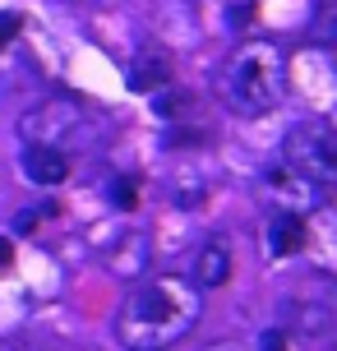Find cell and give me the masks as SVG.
<instances>
[{
    "label": "cell",
    "mask_w": 337,
    "mask_h": 351,
    "mask_svg": "<svg viewBox=\"0 0 337 351\" xmlns=\"http://www.w3.org/2000/svg\"><path fill=\"white\" fill-rule=\"evenodd\" d=\"M199 315H203V291L195 282L180 273H158L129 287L116 315V337L129 351H171L195 333Z\"/></svg>",
    "instance_id": "1"
},
{
    "label": "cell",
    "mask_w": 337,
    "mask_h": 351,
    "mask_svg": "<svg viewBox=\"0 0 337 351\" xmlns=\"http://www.w3.org/2000/svg\"><path fill=\"white\" fill-rule=\"evenodd\" d=\"M291 65L273 37H245L217 70V102L240 121H259L286 102Z\"/></svg>",
    "instance_id": "2"
},
{
    "label": "cell",
    "mask_w": 337,
    "mask_h": 351,
    "mask_svg": "<svg viewBox=\"0 0 337 351\" xmlns=\"http://www.w3.org/2000/svg\"><path fill=\"white\" fill-rule=\"evenodd\" d=\"M18 134H23V143H47V148H60V153L79 158V153L92 148L97 125H92V116L79 102H70V97H47L33 111H23Z\"/></svg>",
    "instance_id": "3"
},
{
    "label": "cell",
    "mask_w": 337,
    "mask_h": 351,
    "mask_svg": "<svg viewBox=\"0 0 337 351\" xmlns=\"http://www.w3.org/2000/svg\"><path fill=\"white\" fill-rule=\"evenodd\" d=\"M282 162L305 176L314 190L337 194V125L333 121H301L286 130Z\"/></svg>",
    "instance_id": "4"
},
{
    "label": "cell",
    "mask_w": 337,
    "mask_h": 351,
    "mask_svg": "<svg viewBox=\"0 0 337 351\" xmlns=\"http://www.w3.org/2000/svg\"><path fill=\"white\" fill-rule=\"evenodd\" d=\"M18 162H23V176L33 180V185H65L74 176V158L70 153H60V148H47V143H23V153H18Z\"/></svg>",
    "instance_id": "5"
},
{
    "label": "cell",
    "mask_w": 337,
    "mask_h": 351,
    "mask_svg": "<svg viewBox=\"0 0 337 351\" xmlns=\"http://www.w3.org/2000/svg\"><path fill=\"white\" fill-rule=\"evenodd\" d=\"M231 268H236V254H231L227 236H208L203 245L195 250V287L199 291H213V287H227L231 282Z\"/></svg>",
    "instance_id": "6"
},
{
    "label": "cell",
    "mask_w": 337,
    "mask_h": 351,
    "mask_svg": "<svg viewBox=\"0 0 337 351\" xmlns=\"http://www.w3.org/2000/svg\"><path fill=\"white\" fill-rule=\"evenodd\" d=\"M264 176H268L264 185L273 190V204H277V208L305 213L310 204H319V199H323V190H314V185H310L305 176H296L286 162H277V167H273V171H264Z\"/></svg>",
    "instance_id": "7"
},
{
    "label": "cell",
    "mask_w": 337,
    "mask_h": 351,
    "mask_svg": "<svg viewBox=\"0 0 337 351\" xmlns=\"http://www.w3.org/2000/svg\"><path fill=\"white\" fill-rule=\"evenodd\" d=\"M264 236H268V250H273V254H296V250L305 245V213L273 208Z\"/></svg>",
    "instance_id": "8"
},
{
    "label": "cell",
    "mask_w": 337,
    "mask_h": 351,
    "mask_svg": "<svg viewBox=\"0 0 337 351\" xmlns=\"http://www.w3.org/2000/svg\"><path fill=\"white\" fill-rule=\"evenodd\" d=\"M166 56L162 51H143L139 60H134V70H129V88H139V93H153V88L166 84Z\"/></svg>",
    "instance_id": "9"
},
{
    "label": "cell",
    "mask_w": 337,
    "mask_h": 351,
    "mask_svg": "<svg viewBox=\"0 0 337 351\" xmlns=\"http://www.w3.org/2000/svg\"><path fill=\"white\" fill-rule=\"evenodd\" d=\"M319 33L328 37V42H337V0H319Z\"/></svg>",
    "instance_id": "10"
},
{
    "label": "cell",
    "mask_w": 337,
    "mask_h": 351,
    "mask_svg": "<svg viewBox=\"0 0 337 351\" xmlns=\"http://www.w3.org/2000/svg\"><path fill=\"white\" fill-rule=\"evenodd\" d=\"M18 23H23L18 14H0V47H5V42H14V37H18Z\"/></svg>",
    "instance_id": "11"
},
{
    "label": "cell",
    "mask_w": 337,
    "mask_h": 351,
    "mask_svg": "<svg viewBox=\"0 0 337 351\" xmlns=\"http://www.w3.org/2000/svg\"><path fill=\"white\" fill-rule=\"evenodd\" d=\"M10 263H14V241L0 236V273H10Z\"/></svg>",
    "instance_id": "12"
},
{
    "label": "cell",
    "mask_w": 337,
    "mask_h": 351,
    "mask_svg": "<svg viewBox=\"0 0 337 351\" xmlns=\"http://www.w3.org/2000/svg\"><path fill=\"white\" fill-rule=\"evenodd\" d=\"M111 199H116V204H134V185H125V180H116V190H111Z\"/></svg>",
    "instance_id": "13"
},
{
    "label": "cell",
    "mask_w": 337,
    "mask_h": 351,
    "mask_svg": "<svg viewBox=\"0 0 337 351\" xmlns=\"http://www.w3.org/2000/svg\"><path fill=\"white\" fill-rule=\"evenodd\" d=\"M60 5H97V0H60Z\"/></svg>",
    "instance_id": "14"
}]
</instances>
